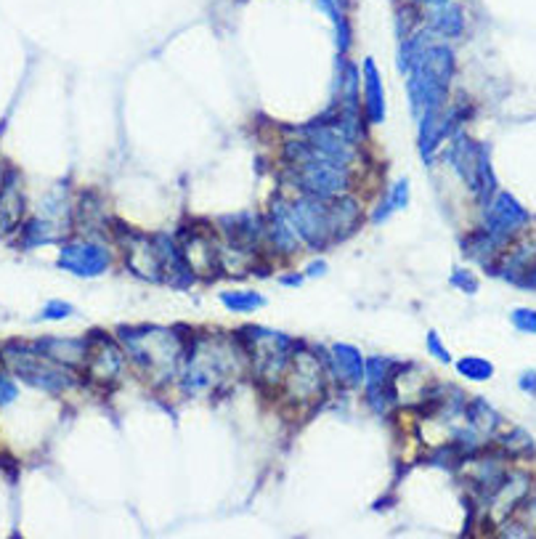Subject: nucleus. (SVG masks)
<instances>
[{"mask_svg": "<svg viewBox=\"0 0 536 539\" xmlns=\"http://www.w3.org/2000/svg\"><path fill=\"white\" fill-rule=\"evenodd\" d=\"M361 86H364V115L369 123L380 125L385 120V93H383V78L372 56L361 64Z\"/></svg>", "mask_w": 536, "mask_h": 539, "instance_id": "obj_21", "label": "nucleus"}, {"mask_svg": "<svg viewBox=\"0 0 536 539\" xmlns=\"http://www.w3.org/2000/svg\"><path fill=\"white\" fill-rule=\"evenodd\" d=\"M422 14V27L433 35V38H444V41H457L465 35L467 19H465V8L454 0H448L439 8H428L420 11Z\"/></svg>", "mask_w": 536, "mask_h": 539, "instance_id": "obj_18", "label": "nucleus"}, {"mask_svg": "<svg viewBox=\"0 0 536 539\" xmlns=\"http://www.w3.org/2000/svg\"><path fill=\"white\" fill-rule=\"evenodd\" d=\"M24 210V197H22V183L14 173H8L3 179V189H0V234L11 231L19 224Z\"/></svg>", "mask_w": 536, "mask_h": 539, "instance_id": "obj_23", "label": "nucleus"}, {"mask_svg": "<svg viewBox=\"0 0 536 539\" xmlns=\"http://www.w3.org/2000/svg\"><path fill=\"white\" fill-rule=\"evenodd\" d=\"M287 213L298 237L311 250H327L329 245L343 242L361 224V208L348 194L340 197L300 194L298 200L287 202Z\"/></svg>", "mask_w": 536, "mask_h": 539, "instance_id": "obj_1", "label": "nucleus"}, {"mask_svg": "<svg viewBox=\"0 0 536 539\" xmlns=\"http://www.w3.org/2000/svg\"><path fill=\"white\" fill-rule=\"evenodd\" d=\"M329 367L332 372L351 388H356L364 383V372H366V361L361 357L356 346L348 343H335L329 346Z\"/></svg>", "mask_w": 536, "mask_h": 539, "instance_id": "obj_22", "label": "nucleus"}, {"mask_svg": "<svg viewBox=\"0 0 536 539\" xmlns=\"http://www.w3.org/2000/svg\"><path fill=\"white\" fill-rule=\"evenodd\" d=\"M518 386H521V391L536 396V369H526V372L518 377Z\"/></svg>", "mask_w": 536, "mask_h": 539, "instance_id": "obj_37", "label": "nucleus"}, {"mask_svg": "<svg viewBox=\"0 0 536 539\" xmlns=\"http://www.w3.org/2000/svg\"><path fill=\"white\" fill-rule=\"evenodd\" d=\"M303 279H306V274H287V276H282V284H287V287H300Z\"/></svg>", "mask_w": 536, "mask_h": 539, "instance_id": "obj_38", "label": "nucleus"}, {"mask_svg": "<svg viewBox=\"0 0 536 539\" xmlns=\"http://www.w3.org/2000/svg\"><path fill=\"white\" fill-rule=\"evenodd\" d=\"M444 160L454 168V173L462 179V183L473 191V197L481 205L492 200V194L499 186H496V173H494L486 144L473 141L465 131H454Z\"/></svg>", "mask_w": 536, "mask_h": 539, "instance_id": "obj_6", "label": "nucleus"}, {"mask_svg": "<svg viewBox=\"0 0 536 539\" xmlns=\"http://www.w3.org/2000/svg\"><path fill=\"white\" fill-rule=\"evenodd\" d=\"M454 72H457V59H454V51L448 43L430 41L414 56V61L406 72L409 107H411L414 120L422 112L447 107Z\"/></svg>", "mask_w": 536, "mask_h": 539, "instance_id": "obj_5", "label": "nucleus"}, {"mask_svg": "<svg viewBox=\"0 0 536 539\" xmlns=\"http://www.w3.org/2000/svg\"><path fill=\"white\" fill-rule=\"evenodd\" d=\"M16 396H19V391H16L14 380H11L8 375H3V372H0V406L16 402Z\"/></svg>", "mask_w": 536, "mask_h": 539, "instance_id": "obj_36", "label": "nucleus"}, {"mask_svg": "<svg viewBox=\"0 0 536 539\" xmlns=\"http://www.w3.org/2000/svg\"><path fill=\"white\" fill-rule=\"evenodd\" d=\"M221 303L234 314H250L266 306V298L255 290H228L221 293Z\"/></svg>", "mask_w": 536, "mask_h": 539, "instance_id": "obj_28", "label": "nucleus"}, {"mask_svg": "<svg viewBox=\"0 0 536 539\" xmlns=\"http://www.w3.org/2000/svg\"><path fill=\"white\" fill-rule=\"evenodd\" d=\"M531 221L529 210L510 194V191H494L492 200L484 205V228L496 239L507 242L515 239Z\"/></svg>", "mask_w": 536, "mask_h": 539, "instance_id": "obj_11", "label": "nucleus"}, {"mask_svg": "<svg viewBox=\"0 0 536 539\" xmlns=\"http://www.w3.org/2000/svg\"><path fill=\"white\" fill-rule=\"evenodd\" d=\"M88 375L101 383V386H112L123 377L125 372V348L120 340L109 338V335H101V343L88 346Z\"/></svg>", "mask_w": 536, "mask_h": 539, "instance_id": "obj_15", "label": "nucleus"}, {"mask_svg": "<svg viewBox=\"0 0 536 539\" xmlns=\"http://www.w3.org/2000/svg\"><path fill=\"white\" fill-rule=\"evenodd\" d=\"M457 372L473 383H486L494 377V364L489 359H481V357H465V359L457 361Z\"/></svg>", "mask_w": 536, "mask_h": 539, "instance_id": "obj_30", "label": "nucleus"}, {"mask_svg": "<svg viewBox=\"0 0 536 539\" xmlns=\"http://www.w3.org/2000/svg\"><path fill=\"white\" fill-rule=\"evenodd\" d=\"M451 284H454L457 290H462V293H467V295H473V293L478 290V279H476V274L467 269L451 271Z\"/></svg>", "mask_w": 536, "mask_h": 539, "instance_id": "obj_34", "label": "nucleus"}, {"mask_svg": "<svg viewBox=\"0 0 536 539\" xmlns=\"http://www.w3.org/2000/svg\"><path fill=\"white\" fill-rule=\"evenodd\" d=\"M284 388L295 404H313L316 399L324 396L327 388L324 364L311 348H292L290 367L284 372Z\"/></svg>", "mask_w": 536, "mask_h": 539, "instance_id": "obj_10", "label": "nucleus"}, {"mask_svg": "<svg viewBox=\"0 0 536 539\" xmlns=\"http://www.w3.org/2000/svg\"><path fill=\"white\" fill-rule=\"evenodd\" d=\"M529 497H531V476L529 473H507L504 484L489 499V513L494 521H510Z\"/></svg>", "mask_w": 536, "mask_h": 539, "instance_id": "obj_16", "label": "nucleus"}, {"mask_svg": "<svg viewBox=\"0 0 536 539\" xmlns=\"http://www.w3.org/2000/svg\"><path fill=\"white\" fill-rule=\"evenodd\" d=\"M5 359L11 361L14 372L27 386H35L45 394H64L75 386V377L69 375V369L43 357L35 346H19V343L14 346L11 343L5 348Z\"/></svg>", "mask_w": 536, "mask_h": 539, "instance_id": "obj_8", "label": "nucleus"}, {"mask_svg": "<svg viewBox=\"0 0 536 539\" xmlns=\"http://www.w3.org/2000/svg\"><path fill=\"white\" fill-rule=\"evenodd\" d=\"M523 450L534 451V441L529 439L526 431H513V433H507V436L502 439V451L518 457V454H523Z\"/></svg>", "mask_w": 536, "mask_h": 539, "instance_id": "obj_31", "label": "nucleus"}, {"mask_svg": "<svg viewBox=\"0 0 536 539\" xmlns=\"http://www.w3.org/2000/svg\"><path fill=\"white\" fill-rule=\"evenodd\" d=\"M324 271H327V264H324V261H313L311 266L306 269V276H321Z\"/></svg>", "mask_w": 536, "mask_h": 539, "instance_id": "obj_39", "label": "nucleus"}, {"mask_svg": "<svg viewBox=\"0 0 536 539\" xmlns=\"http://www.w3.org/2000/svg\"><path fill=\"white\" fill-rule=\"evenodd\" d=\"M287 181L300 189L303 194L316 197H340L351 189L354 176L351 168L327 163V160H311V163H292L287 165Z\"/></svg>", "mask_w": 536, "mask_h": 539, "instance_id": "obj_9", "label": "nucleus"}, {"mask_svg": "<svg viewBox=\"0 0 536 539\" xmlns=\"http://www.w3.org/2000/svg\"><path fill=\"white\" fill-rule=\"evenodd\" d=\"M242 340H245L242 348L247 354V364L261 383L276 386L279 380H284V372L292 357L290 335L266 330V327H247L242 332Z\"/></svg>", "mask_w": 536, "mask_h": 539, "instance_id": "obj_7", "label": "nucleus"}, {"mask_svg": "<svg viewBox=\"0 0 536 539\" xmlns=\"http://www.w3.org/2000/svg\"><path fill=\"white\" fill-rule=\"evenodd\" d=\"M247 364V354L242 346L226 340L224 335H197L186 340L183 359H180V388L186 394L202 396L226 386L239 367Z\"/></svg>", "mask_w": 536, "mask_h": 539, "instance_id": "obj_2", "label": "nucleus"}, {"mask_svg": "<svg viewBox=\"0 0 536 539\" xmlns=\"http://www.w3.org/2000/svg\"><path fill=\"white\" fill-rule=\"evenodd\" d=\"M117 340L123 343L125 357H131L138 372H143L154 383H168L173 375H179L186 340L176 327H160V324L120 327Z\"/></svg>", "mask_w": 536, "mask_h": 539, "instance_id": "obj_4", "label": "nucleus"}, {"mask_svg": "<svg viewBox=\"0 0 536 539\" xmlns=\"http://www.w3.org/2000/svg\"><path fill=\"white\" fill-rule=\"evenodd\" d=\"M125 266L138 279L152 284H171V287H191L194 271L189 269L186 258L180 256L179 242L165 234H138L125 228L120 237Z\"/></svg>", "mask_w": 536, "mask_h": 539, "instance_id": "obj_3", "label": "nucleus"}, {"mask_svg": "<svg viewBox=\"0 0 536 539\" xmlns=\"http://www.w3.org/2000/svg\"><path fill=\"white\" fill-rule=\"evenodd\" d=\"M428 351H430L436 359L441 361V364H448V361H451L448 351L444 348V340L439 338V332H436V330H430V332H428Z\"/></svg>", "mask_w": 536, "mask_h": 539, "instance_id": "obj_35", "label": "nucleus"}, {"mask_svg": "<svg viewBox=\"0 0 536 539\" xmlns=\"http://www.w3.org/2000/svg\"><path fill=\"white\" fill-rule=\"evenodd\" d=\"M409 205V181L399 179L393 186H391V191L380 200V205L372 210V221L374 224H385L393 213H399Z\"/></svg>", "mask_w": 536, "mask_h": 539, "instance_id": "obj_27", "label": "nucleus"}, {"mask_svg": "<svg viewBox=\"0 0 536 539\" xmlns=\"http://www.w3.org/2000/svg\"><path fill=\"white\" fill-rule=\"evenodd\" d=\"M504 247H507V242L496 239V237L489 234L486 228H478L476 234L465 237V242H462L465 256H467V258H473V261H481L484 266H492L494 261L502 256V250H504Z\"/></svg>", "mask_w": 536, "mask_h": 539, "instance_id": "obj_25", "label": "nucleus"}, {"mask_svg": "<svg viewBox=\"0 0 536 539\" xmlns=\"http://www.w3.org/2000/svg\"><path fill=\"white\" fill-rule=\"evenodd\" d=\"M266 239L271 250L279 253V256H292L298 250V231L290 221V213H287L284 202H273V208L268 213Z\"/></svg>", "mask_w": 536, "mask_h": 539, "instance_id": "obj_19", "label": "nucleus"}, {"mask_svg": "<svg viewBox=\"0 0 536 539\" xmlns=\"http://www.w3.org/2000/svg\"><path fill=\"white\" fill-rule=\"evenodd\" d=\"M32 346L43 357L67 367V369H80V367H86V359H88V343L75 340V338H43Z\"/></svg>", "mask_w": 536, "mask_h": 539, "instance_id": "obj_20", "label": "nucleus"}, {"mask_svg": "<svg viewBox=\"0 0 536 539\" xmlns=\"http://www.w3.org/2000/svg\"><path fill=\"white\" fill-rule=\"evenodd\" d=\"M56 266L75 276L93 279L106 274L112 266V253L104 242H93V239H72L61 247Z\"/></svg>", "mask_w": 536, "mask_h": 539, "instance_id": "obj_12", "label": "nucleus"}, {"mask_svg": "<svg viewBox=\"0 0 536 539\" xmlns=\"http://www.w3.org/2000/svg\"><path fill=\"white\" fill-rule=\"evenodd\" d=\"M510 321L518 332H529L536 335V309H515L510 314Z\"/></svg>", "mask_w": 536, "mask_h": 539, "instance_id": "obj_32", "label": "nucleus"}, {"mask_svg": "<svg viewBox=\"0 0 536 539\" xmlns=\"http://www.w3.org/2000/svg\"><path fill=\"white\" fill-rule=\"evenodd\" d=\"M59 239V228L51 224L48 218H32L22 226V242L24 247H41V245H51Z\"/></svg>", "mask_w": 536, "mask_h": 539, "instance_id": "obj_29", "label": "nucleus"}, {"mask_svg": "<svg viewBox=\"0 0 536 539\" xmlns=\"http://www.w3.org/2000/svg\"><path fill=\"white\" fill-rule=\"evenodd\" d=\"M221 231H224L228 247L242 256L255 253L263 239V224L250 213H236V216L221 218Z\"/></svg>", "mask_w": 536, "mask_h": 539, "instance_id": "obj_17", "label": "nucleus"}, {"mask_svg": "<svg viewBox=\"0 0 536 539\" xmlns=\"http://www.w3.org/2000/svg\"><path fill=\"white\" fill-rule=\"evenodd\" d=\"M75 314V306H69L67 301H48L43 306V311H41V319L45 321H61V319H67V316Z\"/></svg>", "mask_w": 536, "mask_h": 539, "instance_id": "obj_33", "label": "nucleus"}, {"mask_svg": "<svg viewBox=\"0 0 536 539\" xmlns=\"http://www.w3.org/2000/svg\"><path fill=\"white\" fill-rule=\"evenodd\" d=\"M179 250L186 258L189 269L194 271V276H210L221 264L216 237L205 234V228H199V226H189L186 231H180Z\"/></svg>", "mask_w": 536, "mask_h": 539, "instance_id": "obj_14", "label": "nucleus"}, {"mask_svg": "<svg viewBox=\"0 0 536 539\" xmlns=\"http://www.w3.org/2000/svg\"><path fill=\"white\" fill-rule=\"evenodd\" d=\"M462 414H465L467 425H470L481 439L494 436V433L499 431V425H502L499 412H496L486 399H470V402L465 404V412H462Z\"/></svg>", "mask_w": 536, "mask_h": 539, "instance_id": "obj_26", "label": "nucleus"}, {"mask_svg": "<svg viewBox=\"0 0 536 539\" xmlns=\"http://www.w3.org/2000/svg\"><path fill=\"white\" fill-rule=\"evenodd\" d=\"M3 179H5V176H3V168H0V189H3Z\"/></svg>", "mask_w": 536, "mask_h": 539, "instance_id": "obj_40", "label": "nucleus"}, {"mask_svg": "<svg viewBox=\"0 0 536 539\" xmlns=\"http://www.w3.org/2000/svg\"><path fill=\"white\" fill-rule=\"evenodd\" d=\"M332 22L335 30V45L340 53H348V48L354 43V30H351V19H348V3L346 0H313Z\"/></svg>", "mask_w": 536, "mask_h": 539, "instance_id": "obj_24", "label": "nucleus"}, {"mask_svg": "<svg viewBox=\"0 0 536 539\" xmlns=\"http://www.w3.org/2000/svg\"><path fill=\"white\" fill-rule=\"evenodd\" d=\"M396 377H399V364L388 357H372L366 359V402L377 412V414H388L396 402H399V391H396Z\"/></svg>", "mask_w": 536, "mask_h": 539, "instance_id": "obj_13", "label": "nucleus"}]
</instances>
